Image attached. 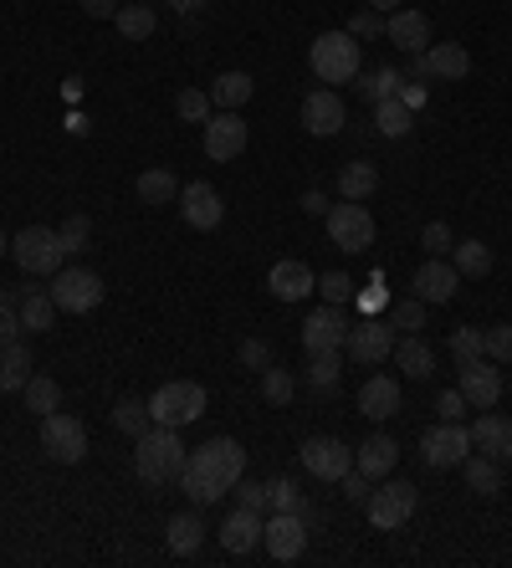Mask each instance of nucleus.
<instances>
[{"instance_id": "obj_37", "label": "nucleus", "mask_w": 512, "mask_h": 568, "mask_svg": "<svg viewBox=\"0 0 512 568\" xmlns=\"http://www.w3.org/2000/svg\"><path fill=\"white\" fill-rule=\"evenodd\" d=\"M21 399H27L31 415H52V410H62V384H57L52 374H31Z\"/></svg>"}, {"instance_id": "obj_38", "label": "nucleus", "mask_w": 512, "mask_h": 568, "mask_svg": "<svg viewBox=\"0 0 512 568\" xmlns=\"http://www.w3.org/2000/svg\"><path fill=\"white\" fill-rule=\"evenodd\" d=\"M375 129L385 133V139H405V133L416 129V113H410L400 98H385V103H375Z\"/></svg>"}, {"instance_id": "obj_24", "label": "nucleus", "mask_w": 512, "mask_h": 568, "mask_svg": "<svg viewBox=\"0 0 512 568\" xmlns=\"http://www.w3.org/2000/svg\"><path fill=\"white\" fill-rule=\"evenodd\" d=\"M262 513H252V507H231L226 513V523L216 528V538H221V548L226 554H252L256 542H262Z\"/></svg>"}, {"instance_id": "obj_27", "label": "nucleus", "mask_w": 512, "mask_h": 568, "mask_svg": "<svg viewBox=\"0 0 512 568\" xmlns=\"http://www.w3.org/2000/svg\"><path fill=\"white\" fill-rule=\"evenodd\" d=\"M395 364H400V374H405V379H431V374H436V348L431 344H426V338H420V333H405V338H400V344H395Z\"/></svg>"}, {"instance_id": "obj_28", "label": "nucleus", "mask_w": 512, "mask_h": 568, "mask_svg": "<svg viewBox=\"0 0 512 568\" xmlns=\"http://www.w3.org/2000/svg\"><path fill=\"white\" fill-rule=\"evenodd\" d=\"M256 82L252 72H221L216 82H211V103H216V113H242L246 103H252Z\"/></svg>"}, {"instance_id": "obj_49", "label": "nucleus", "mask_w": 512, "mask_h": 568, "mask_svg": "<svg viewBox=\"0 0 512 568\" xmlns=\"http://www.w3.org/2000/svg\"><path fill=\"white\" fill-rule=\"evenodd\" d=\"M482 338H487V358H492V364H512V323L482 328Z\"/></svg>"}, {"instance_id": "obj_26", "label": "nucleus", "mask_w": 512, "mask_h": 568, "mask_svg": "<svg viewBox=\"0 0 512 568\" xmlns=\"http://www.w3.org/2000/svg\"><path fill=\"white\" fill-rule=\"evenodd\" d=\"M467 430H472V446H477V450H487V456H498L502 466L512 462V420H508V415L482 410L472 425H467Z\"/></svg>"}, {"instance_id": "obj_48", "label": "nucleus", "mask_w": 512, "mask_h": 568, "mask_svg": "<svg viewBox=\"0 0 512 568\" xmlns=\"http://www.w3.org/2000/svg\"><path fill=\"white\" fill-rule=\"evenodd\" d=\"M318 292H324L328 307H344L354 297V277L349 272H328V277H318Z\"/></svg>"}, {"instance_id": "obj_6", "label": "nucleus", "mask_w": 512, "mask_h": 568, "mask_svg": "<svg viewBox=\"0 0 512 568\" xmlns=\"http://www.w3.org/2000/svg\"><path fill=\"white\" fill-rule=\"evenodd\" d=\"M416 507H420V491L410 487V481H395V476H385V481H375V491H369L365 517L375 523L379 532H395V528H405V523L416 517Z\"/></svg>"}, {"instance_id": "obj_20", "label": "nucleus", "mask_w": 512, "mask_h": 568, "mask_svg": "<svg viewBox=\"0 0 512 568\" xmlns=\"http://www.w3.org/2000/svg\"><path fill=\"white\" fill-rule=\"evenodd\" d=\"M267 292L277 303H303L308 292H318V277H313L308 262H297V256H283V262L267 272Z\"/></svg>"}, {"instance_id": "obj_34", "label": "nucleus", "mask_w": 512, "mask_h": 568, "mask_svg": "<svg viewBox=\"0 0 512 568\" xmlns=\"http://www.w3.org/2000/svg\"><path fill=\"white\" fill-rule=\"evenodd\" d=\"M451 266H457L461 277H487V272H492V246H487V241H477V236H467V241H457V246H451Z\"/></svg>"}, {"instance_id": "obj_32", "label": "nucleus", "mask_w": 512, "mask_h": 568, "mask_svg": "<svg viewBox=\"0 0 512 568\" xmlns=\"http://www.w3.org/2000/svg\"><path fill=\"white\" fill-rule=\"evenodd\" d=\"M375 190H379V164H369V159H354V164L338 170V195L344 200H369Z\"/></svg>"}, {"instance_id": "obj_63", "label": "nucleus", "mask_w": 512, "mask_h": 568, "mask_svg": "<svg viewBox=\"0 0 512 568\" xmlns=\"http://www.w3.org/2000/svg\"><path fill=\"white\" fill-rule=\"evenodd\" d=\"M369 11H379V16H385V11H400V0H369Z\"/></svg>"}, {"instance_id": "obj_1", "label": "nucleus", "mask_w": 512, "mask_h": 568, "mask_svg": "<svg viewBox=\"0 0 512 568\" xmlns=\"http://www.w3.org/2000/svg\"><path fill=\"white\" fill-rule=\"evenodd\" d=\"M246 476V450L242 440L231 436H211L201 450L185 456V471H180V491H185L195 507H211L221 497H231V487Z\"/></svg>"}, {"instance_id": "obj_5", "label": "nucleus", "mask_w": 512, "mask_h": 568, "mask_svg": "<svg viewBox=\"0 0 512 568\" xmlns=\"http://www.w3.org/2000/svg\"><path fill=\"white\" fill-rule=\"evenodd\" d=\"M11 262L31 277H57L68 252H62V236H57L52 225H27V231H16L11 236Z\"/></svg>"}, {"instance_id": "obj_29", "label": "nucleus", "mask_w": 512, "mask_h": 568, "mask_svg": "<svg viewBox=\"0 0 512 568\" xmlns=\"http://www.w3.org/2000/svg\"><path fill=\"white\" fill-rule=\"evenodd\" d=\"M164 542H170V554H175V558H195V554H201V542H205L201 513H175V517H170Z\"/></svg>"}, {"instance_id": "obj_40", "label": "nucleus", "mask_w": 512, "mask_h": 568, "mask_svg": "<svg viewBox=\"0 0 512 568\" xmlns=\"http://www.w3.org/2000/svg\"><path fill=\"white\" fill-rule=\"evenodd\" d=\"M293 395H297V379L287 369H262V399H267L272 410H287V405H293Z\"/></svg>"}, {"instance_id": "obj_22", "label": "nucleus", "mask_w": 512, "mask_h": 568, "mask_svg": "<svg viewBox=\"0 0 512 568\" xmlns=\"http://www.w3.org/2000/svg\"><path fill=\"white\" fill-rule=\"evenodd\" d=\"M385 41L400 47V52H410V57H420L426 47H431V21H426L420 11H405L400 6V11L385 16Z\"/></svg>"}, {"instance_id": "obj_21", "label": "nucleus", "mask_w": 512, "mask_h": 568, "mask_svg": "<svg viewBox=\"0 0 512 568\" xmlns=\"http://www.w3.org/2000/svg\"><path fill=\"white\" fill-rule=\"evenodd\" d=\"M359 415L365 420H395L400 415V379H390V374H369L365 384H359Z\"/></svg>"}, {"instance_id": "obj_61", "label": "nucleus", "mask_w": 512, "mask_h": 568, "mask_svg": "<svg viewBox=\"0 0 512 568\" xmlns=\"http://www.w3.org/2000/svg\"><path fill=\"white\" fill-rule=\"evenodd\" d=\"M170 6H175L180 16H195V11H201V6H205V0H170Z\"/></svg>"}, {"instance_id": "obj_31", "label": "nucleus", "mask_w": 512, "mask_h": 568, "mask_svg": "<svg viewBox=\"0 0 512 568\" xmlns=\"http://www.w3.org/2000/svg\"><path fill=\"white\" fill-rule=\"evenodd\" d=\"M461 476H467V487L477 491V497H498L502 491V462L498 456H467V462H461Z\"/></svg>"}, {"instance_id": "obj_64", "label": "nucleus", "mask_w": 512, "mask_h": 568, "mask_svg": "<svg viewBox=\"0 0 512 568\" xmlns=\"http://www.w3.org/2000/svg\"><path fill=\"white\" fill-rule=\"evenodd\" d=\"M6 252H11V241H6V231H0V256H6Z\"/></svg>"}, {"instance_id": "obj_9", "label": "nucleus", "mask_w": 512, "mask_h": 568, "mask_svg": "<svg viewBox=\"0 0 512 568\" xmlns=\"http://www.w3.org/2000/svg\"><path fill=\"white\" fill-rule=\"evenodd\" d=\"M395 344H400V328L395 323H385V317H365V323H354L349 333H344V354L354 358V364H385V358L395 354Z\"/></svg>"}, {"instance_id": "obj_41", "label": "nucleus", "mask_w": 512, "mask_h": 568, "mask_svg": "<svg viewBox=\"0 0 512 568\" xmlns=\"http://www.w3.org/2000/svg\"><path fill=\"white\" fill-rule=\"evenodd\" d=\"M400 72L395 67H375V72H359V93L369 98V103H385V98L400 93Z\"/></svg>"}, {"instance_id": "obj_36", "label": "nucleus", "mask_w": 512, "mask_h": 568, "mask_svg": "<svg viewBox=\"0 0 512 568\" xmlns=\"http://www.w3.org/2000/svg\"><path fill=\"white\" fill-rule=\"evenodd\" d=\"M134 195L144 200V205H175L180 185H175V174H170V170H144L134 180Z\"/></svg>"}, {"instance_id": "obj_60", "label": "nucleus", "mask_w": 512, "mask_h": 568, "mask_svg": "<svg viewBox=\"0 0 512 568\" xmlns=\"http://www.w3.org/2000/svg\"><path fill=\"white\" fill-rule=\"evenodd\" d=\"M303 211H308V215H328V195H324V190H308V195H303Z\"/></svg>"}, {"instance_id": "obj_56", "label": "nucleus", "mask_w": 512, "mask_h": 568, "mask_svg": "<svg viewBox=\"0 0 512 568\" xmlns=\"http://www.w3.org/2000/svg\"><path fill=\"white\" fill-rule=\"evenodd\" d=\"M359 307H365V313H379V307H385V277H369V292H359Z\"/></svg>"}, {"instance_id": "obj_45", "label": "nucleus", "mask_w": 512, "mask_h": 568, "mask_svg": "<svg viewBox=\"0 0 512 568\" xmlns=\"http://www.w3.org/2000/svg\"><path fill=\"white\" fill-rule=\"evenodd\" d=\"M451 354H457V364H477V358H487L482 328H457L451 333Z\"/></svg>"}, {"instance_id": "obj_47", "label": "nucleus", "mask_w": 512, "mask_h": 568, "mask_svg": "<svg viewBox=\"0 0 512 568\" xmlns=\"http://www.w3.org/2000/svg\"><path fill=\"white\" fill-rule=\"evenodd\" d=\"M390 323L400 333H420V328H426V303H420V297H405V303H395L390 307Z\"/></svg>"}, {"instance_id": "obj_52", "label": "nucleus", "mask_w": 512, "mask_h": 568, "mask_svg": "<svg viewBox=\"0 0 512 568\" xmlns=\"http://www.w3.org/2000/svg\"><path fill=\"white\" fill-rule=\"evenodd\" d=\"M349 37H354V41L385 37V16H379V11H369V6H365V11H359V16H354V21H349Z\"/></svg>"}, {"instance_id": "obj_12", "label": "nucleus", "mask_w": 512, "mask_h": 568, "mask_svg": "<svg viewBox=\"0 0 512 568\" xmlns=\"http://www.w3.org/2000/svg\"><path fill=\"white\" fill-rule=\"evenodd\" d=\"M297 456H303V471L318 476V481H344V476L354 471V446H344V440H334V436L303 440Z\"/></svg>"}, {"instance_id": "obj_53", "label": "nucleus", "mask_w": 512, "mask_h": 568, "mask_svg": "<svg viewBox=\"0 0 512 568\" xmlns=\"http://www.w3.org/2000/svg\"><path fill=\"white\" fill-rule=\"evenodd\" d=\"M338 491H344V497H349L354 507H365V503H369V491H375V481H369L365 471H349L344 481H338Z\"/></svg>"}, {"instance_id": "obj_19", "label": "nucleus", "mask_w": 512, "mask_h": 568, "mask_svg": "<svg viewBox=\"0 0 512 568\" xmlns=\"http://www.w3.org/2000/svg\"><path fill=\"white\" fill-rule=\"evenodd\" d=\"M344 333H349V323L328 303L303 317V348H308V354H338V348H344Z\"/></svg>"}, {"instance_id": "obj_30", "label": "nucleus", "mask_w": 512, "mask_h": 568, "mask_svg": "<svg viewBox=\"0 0 512 568\" xmlns=\"http://www.w3.org/2000/svg\"><path fill=\"white\" fill-rule=\"evenodd\" d=\"M27 379H31V348L16 338V344L0 348V389H6V395H21Z\"/></svg>"}, {"instance_id": "obj_7", "label": "nucleus", "mask_w": 512, "mask_h": 568, "mask_svg": "<svg viewBox=\"0 0 512 568\" xmlns=\"http://www.w3.org/2000/svg\"><path fill=\"white\" fill-rule=\"evenodd\" d=\"M324 221H328V241H334L338 252L359 256V252H369V246H375V215H369L365 200H344V205H328Z\"/></svg>"}, {"instance_id": "obj_25", "label": "nucleus", "mask_w": 512, "mask_h": 568, "mask_svg": "<svg viewBox=\"0 0 512 568\" xmlns=\"http://www.w3.org/2000/svg\"><path fill=\"white\" fill-rule=\"evenodd\" d=\"M457 287H461V272L451 262H441V256H431V262L416 272V297L420 303H451L457 297Z\"/></svg>"}, {"instance_id": "obj_8", "label": "nucleus", "mask_w": 512, "mask_h": 568, "mask_svg": "<svg viewBox=\"0 0 512 568\" xmlns=\"http://www.w3.org/2000/svg\"><path fill=\"white\" fill-rule=\"evenodd\" d=\"M41 450H47L57 466H78L82 456H88V425L62 410L41 415Z\"/></svg>"}, {"instance_id": "obj_18", "label": "nucleus", "mask_w": 512, "mask_h": 568, "mask_svg": "<svg viewBox=\"0 0 512 568\" xmlns=\"http://www.w3.org/2000/svg\"><path fill=\"white\" fill-rule=\"evenodd\" d=\"M461 395H467V405L472 410H492L502 399V364H492V358H477V364H461Z\"/></svg>"}, {"instance_id": "obj_62", "label": "nucleus", "mask_w": 512, "mask_h": 568, "mask_svg": "<svg viewBox=\"0 0 512 568\" xmlns=\"http://www.w3.org/2000/svg\"><path fill=\"white\" fill-rule=\"evenodd\" d=\"M16 307H21V297H16V292H0V313H16Z\"/></svg>"}, {"instance_id": "obj_42", "label": "nucleus", "mask_w": 512, "mask_h": 568, "mask_svg": "<svg viewBox=\"0 0 512 568\" xmlns=\"http://www.w3.org/2000/svg\"><path fill=\"white\" fill-rule=\"evenodd\" d=\"M211 113H216V103H211L205 88H185L175 98V119H185V123H211Z\"/></svg>"}, {"instance_id": "obj_59", "label": "nucleus", "mask_w": 512, "mask_h": 568, "mask_svg": "<svg viewBox=\"0 0 512 568\" xmlns=\"http://www.w3.org/2000/svg\"><path fill=\"white\" fill-rule=\"evenodd\" d=\"M82 11H88V16H98V21H103V16H109V21H113V16H119V0H82Z\"/></svg>"}, {"instance_id": "obj_16", "label": "nucleus", "mask_w": 512, "mask_h": 568, "mask_svg": "<svg viewBox=\"0 0 512 568\" xmlns=\"http://www.w3.org/2000/svg\"><path fill=\"white\" fill-rule=\"evenodd\" d=\"M344 123H349V108H344L338 88H318V93L303 98V129H308L313 139H334Z\"/></svg>"}, {"instance_id": "obj_2", "label": "nucleus", "mask_w": 512, "mask_h": 568, "mask_svg": "<svg viewBox=\"0 0 512 568\" xmlns=\"http://www.w3.org/2000/svg\"><path fill=\"white\" fill-rule=\"evenodd\" d=\"M190 450L180 446V430L170 425H149L144 436L134 440V476L144 487H164V481H180Z\"/></svg>"}, {"instance_id": "obj_23", "label": "nucleus", "mask_w": 512, "mask_h": 568, "mask_svg": "<svg viewBox=\"0 0 512 568\" xmlns=\"http://www.w3.org/2000/svg\"><path fill=\"white\" fill-rule=\"evenodd\" d=\"M395 466H400V440L385 436V430H375L365 446H354V471H365L369 481H385Z\"/></svg>"}, {"instance_id": "obj_35", "label": "nucleus", "mask_w": 512, "mask_h": 568, "mask_svg": "<svg viewBox=\"0 0 512 568\" xmlns=\"http://www.w3.org/2000/svg\"><path fill=\"white\" fill-rule=\"evenodd\" d=\"M21 328L27 333H52L57 323V303H52V292H21Z\"/></svg>"}, {"instance_id": "obj_44", "label": "nucleus", "mask_w": 512, "mask_h": 568, "mask_svg": "<svg viewBox=\"0 0 512 568\" xmlns=\"http://www.w3.org/2000/svg\"><path fill=\"white\" fill-rule=\"evenodd\" d=\"M57 236H62V252H68V256H78L82 246L93 241V221H88V215H68V221L57 225Z\"/></svg>"}, {"instance_id": "obj_55", "label": "nucleus", "mask_w": 512, "mask_h": 568, "mask_svg": "<svg viewBox=\"0 0 512 568\" xmlns=\"http://www.w3.org/2000/svg\"><path fill=\"white\" fill-rule=\"evenodd\" d=\"M461 410H472V405H467V395H461V389H446V395L436 399V415H441V420H461Z\"/></svg>"}, {"instance_id": "obj_54", "label": "nucleus", "mask_w": 512, "mask_h": 568, "mask_svg": "<svg viewBox=\"0 0 512 568\" xmlns=\"http://www.w3.org/2000/svg\"><path fill=\"white\" fill-rule=\"evenodd\" d=\"M242 364H246V369H267V364H272V344H267V338H246V344H242Z\"/></svg>"}, {"instance_id": "obj_50", "label": "nucleus", "mask_w": 512, "mask_h": 568, "mask_svg": "<svg viewBox=\"0 0 512 568\" xmlns=\"http://www.w3.org/2000/svg\"><path fill=\"white\" fill-rule=\"evenodd\" d=\"M420 246H426V256H446L451 246H457V236H451V225L446 221H431L426 231H420Z\"/></svg>"}, {"instance_id": "obj_58", "label": "nucleus", "mask_w": 512, "mask_h": 568, "mask_svg": "<svg viewBox=\"0 0 512 568\" xmlns=\"http://www.w3.org/2000/svg\"><path fill=\"white\" fill-rule=\"evenodd\" d=\"M21 338V313H0V348Z\"/></svg>"}, {"instance_id": "obj_43", "label": "nucleus", "mask_w": 512, "mask_h": 568, "mask_svg": "<svg viewBox=\"0 0 512 568\" xmlns=\"http://www.w3.org/2000/svg\"><path fill=\"white\" fill-rule=\"evenodd\" d=\"M338 354H308V384L318 389V395H328V389H338Z\"/></svg>"}, {"instance_id": "obj_33", "label": "nucleus", "mask_w": 512, "mask_h": 568, "mask_svg": "<svg viewBox=\"0 0 512 568\" xmlns=\"http://www.w3.org/2000/svg\"><path fill=\"white\" fill-rule=\"evenodd\" d=\"M113 27H119L123 41H149L154 31H160V16L149 11V6H139V0H129V6H119Z\"/></svg>"}, {"instance_id": "obj_51", "label": "nucleus", "mask_w": 512, "mask_h": 568, "mask_svg": "<svg viewBox=\"0 0 512 568\" xmlns=\"http://www.w3.org/2000/svg\"><path fill=\"white\" fill-rule=\"evenodd\" d=\"M231 497H236V507H252V513H267V481H236L231 487Z\"/></svg>"}, {"instance_id": "obj_46", "label": "nucleus", "mask_w": 512, "mask_h": 568, "mask_svg": "<svg viewBox=\"0 0 512 568\" xmlns=\"http://www.w3.org/2000/svg\"><path fill=\"white\" fill-rule=\"evenodd\" d=\"M267 507L272 513H303V491H297V481H287V476L267 481Z\"/></svg>"}, {"instance_id": "obj_57", "label": "nucleus", "mask_w": 512, "mask_h": 568, "mask_svg": "<svg viewBox=\"0 0 512 568\" xmlns=\"http://www.w3.org/2000/svg\"><path fill=\"white\" fill-rule=\"evenodd\" d=\"M395 98H400L410 113H420V108L431 103V93H426V88H416V82H400V93H395Z\"/></svg>"}, {"instance_id": "obj_17", "label": "nucleus", "mask_w": 512, "mask_h": 568, "mask_svg": "<svg viewBox=\"0 0 512 568\" xmlns=\"http://www.w3.org/2000/svg\"><path fill=\"white\" fill-rule=\"evenodd\" d=\"M180 215H185V225H195V231H216V225L226 221V200L216 195V185L195 180V185H180Z\"/></svg>"}, {"instance_id": "obj_39", "label": "nucleus", "mask_w": 512, "mask_h": 568, "mask_svg": "<svg viewBox=\"0 0 512 568\" xmlns=\"http://www.w3.org/2000/svg\"><path fill=\"white\" fill-rule=\"evenodd\" d=\"M149 425H154V420H149V399H134V395H129V399H119V405H113V430H123V436L139 440Z\"/></svg>"}, {"instance_id": "obj_13", "label": "nucleus", "mask_w": 512, "mask_h": 568, "mask_svg": "<svg viewBox=\"0 0 512 568\" xmlns=\"http://www.w3.org/2000/svg\"><path fill=\"white\" fill-rule=\"evenodd\" d=\"M246 139H252V129H246L242 113H211V123H205V159L231 164V159L246 154Z\"/></svg>"}, {"instance_id": "obj_10", "label": "nucleus", "mask_w": 512, "mask_h": 568, "mask_svg": "<svg viewBox=\"0 0 512 568\" xmlns=\"http://www.w3.org/2000/svg\"><path fill=\"white\" fill-rule=\"evenodd\" d=\"M103 277L98 272H88V266H62L52 277V303L57 313H93L98 303H103Z\"/></svg>"}, {"instance_id": "obj_11", "label": "nucleus", "mask_w": 512, "mask_h": 568, "mask_svg": "<svg viewBox=\"0 0 512 568\" xmlns=\"http://www.w3.org/2000/svg\"><path fill=\"white\" fill-rule=\"evenodd\" d=\"M420 456H426V466H436V471H446V466H461L467 456H472V430H467L461 420L431 425V430L420 436Z\"/></svg>"}, {"instance_id": "obj_14", "label": "nucleus", "mask_w": 512, "mask_h": 568, "mask_svg": "<svg viewBox=\"0 0 512 568\" xmlns=\"http://www.w3.org/2000/svg\"><path fill=\"white\" fill-rule=\"evenodd\" d=\"M472 72V52L461 41H431L416 57V78H436V82H461Z\"/></svg>"}, {"instance_id": "obj_3", "label": "nucleus", "mask_w": 512, "mask_h": 568, "mask_svg": "<svg viewBox=\"0 0 512 568\" xmlns=\"http://www.w3.org/2000/svg\"><path fill=\"white\" fill-rule=\"evenodd\" d=\"M308 67L318 82L344 88V82H354L365 72V52H359V41H354L349 31H324V37L308 47Z\"/></svg>"}, {"instance_id": "obj_15", "label": "nucleus", "mask_w": 512, "mask_h": 568, "mask_svg": "<svg viewBox=\"0 0 512 568\" xmlns=\"http://www.w3.org/2000/svg\"><path fill=\"white\" fill-rule=\"evenodd\" d=\"M262 548H267L277 564H293V558L308 554V523H303V513H277L262 528Z\"/></svg>"}, {"instance_id": "obj_4", "label": "nucleus", "mask_w": 512, "mask_h": 568, "mask_svg": "<svg viewBox=\"0 0 512 568\" xmlns=\"http://www.w3.org/2000/svg\"><path fill=\"white\" fill-rule=\"evenodd\" d=\"M205 415V384L195 379H170L149 395V420L154 425H170V430H185Z\"/></svg>"}]
</instances>
